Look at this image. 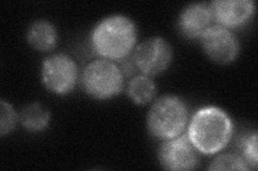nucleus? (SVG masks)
I'll list each match as a JSON object with an SVG mask.
<instances>
[{"label": "nucleus", "instance_id": "nucleus-1", "mask_svg": "<svg viewBox=\"0 0 258 171\" xmlns=\"http://www.w3.org/2000/svg\"><path fill=\"white\" fill-rule=\"evenodd\" d=\"M232 123L229 116L217 107H205L192 117L188 138L196 150L204 154H215L230 141Z\"/></svg>", "mask_w": 258, "mask_h": 171}, {"label": "nucleus", "instance_id": "nucleus-2", "mask_svg": "<svg viewBox=\"0 0 258 171\" xmlns=\"http://www.w3.org/2000/svg\"><path fill=\"white\" fill-rule=\"evenodd\" d=\"M137 41V29L131 19L112 15L103 19L92 32L94 51L104 59L123 60L131 55Z\"/></svg>", "mask_w": 258, "mask_h": 171}, {"label": "nucleus", "instance_id": "nucleus-3", "mask_svg": "<svg viewBox=\"0 0 258 171\" xmlns=\"http://www.w3.org/2000/svg\"><path fill=\"white\" fill-rule=\"evenodd\" d=\"M187 118V107L183 101L175 96H163L152 105L148 116L149 131L157 139H172L186 127Z\"/></svg>", "mask_w": 258, "mask_h": 171}, {"label": "nucleus", "instance_id": "nucleus-4", "mask_svg": "<svg viewBox=\"0 0 258 171\" xmlns=\"http://www.w3.org/2000/svg\"><path fill=\"white\" fill-rule=\"evenodd\" d=\"M124 74L114 62L98 59L85 68L82 76L84 90L97 100H108L123 90Z\"/></svg>", "mask_w": 258, "mask_h": 171}, {"label": "nucleus", "instance_id": "nucleus-5", "mask_svg": "<svg viewBox=\"0 0 258 171\" xmlns=\"http://www.w3.org/2000/svg\"><path fill=\"white\" fill-rule=\"evenodd\" d=\"M42 80L48 90L66 94L74 90L78 80V67L70 57L58 54L43 62Z\"/></svg>", "mask_w": 258, "mask_h": 171}, {"label": "nucleus", "instance_id": "nucleus-6", "mask_svg": "<svg viewBox=\"0 0 258 171\" xmlns=\"http://www.w3.org/2000/svg\"><path fill=\"white\" fill-rule=\"evenodd\" d=\"M133 58L136 67L144 75L154 76L169 67L172 48L163 38H151L136 48Z\"/></svg>", "mask_w": 258, "mask_h": 171}, {"label": "nucleus", "instance_id": "nucleus-7", "mask_svg": "<svg viewBox=\"0 0 258 171\" xmlns=\"http://www.w3.org/2000/svg\"><path fill=\"white\" fill-rule=\"evenodd\" d=\"M200 39L206 54L213 61L226 64L237 58L239 54L238 40L227 28L220 25L210 26Z\"/></svg>", "mask_w": 258, "mask_h": 171}, {"label": "nucleus", "instance_id": "nucleus-8", "mask_svg": "<svg viewBox=\"0 0 258 171\" xmlns=\"http://www.w3.org/2000/svg\"><path fill=\"white\" fill-rule=\"evenodd\" d=\"M159 161L168 170H191L198 165L196 148L188 136H177L160 146Z\"/></svg>", "mask_w": 258, "mask_h": 171}, {"label": "nucleus", "instance_id": "nucleus-9", "mask_svg": "<svg viewBox=\"0 0 258 171\" xmlns=\"http://www.w3.org/2000/svg\"><path fill=\"white\" fill-rule=\"evenodd\" d=\"M213 19L225 28H238L252 18L255 4L252 0H217L210 6Z\"/></svg>", "mask_w": 258, "mask_h": 171}, {"label": "nucleus", "instance_id": "nucleus-10", "mask_svg": "<svg viewBox=\"0 0 258 171\" xmlns=\"http://www.w3.org/2000/svg\"><path fill=\"white\" fill-rule=\"evenodd\" d=\"M212 12L205 4H192L182 11L179 27L186 38H201L212 22Z\"/></svg>", "mask_w": 258, "mask_h": 171}, {"label": "nucleus", "instance_id": "nucleus-11", "mask_svg": "<svg viewBox=\"0 0 258 171\" xmlns=\"http://www.w3.org/2000/svg\"><path fill=\"white\" fill-rule=\"evenodd\" d=\"M27 41L35 50L47 52L55 47L57 42V32L51 23L37 21L29 27Z\"/></svg>", "mask_w": 258, "mask_h": 171}, {"label": "nucleus", "instance_id": "nucleus-12", "mask_svg": "<svg viewBox=\"0 0 258 171\" xmlns=\"http://www.w3.org/2000/svg\"><path fill=\"white\" fill-rule=\"evenodd\" d=\"M20 120L27 131L40 132L48 125L50 111L41 104L31 103L23 108Z\"/></svg>", "mask_w": 258, "mask_h": 171}, {"label": "nucleus", "instance_id": "nucleus-13", "mask_svg": "<svg viewBox=\"0 0 258 171\" xmlns=\"http://www.w3.org/2000/svg\"><path fill=\"white\" fill-rule=\"evenodd\" d=\"M127 92L134 103L145 105L153 100L156 92V87L150 77L147 75H139L129 81Z\"/></svg>", "mask_w": 258, "mask_h": 171}, {"label": "nucleus", "instance_id": "nucleus-14", "mask_svg": "<svg viewBox=\"0 0 258 171\" xmlns=\"http://www.w3.org/2000/svg\"><path fill=\"white\" fill-rule=\"evenodd\" d=\"M210 170H247L248 166L243 159L237 154L226 153L215 157L211 162Z\"/></svg>", "mask_w": 258, "mask_h": 171}, {"label": "nucleus", "instance_id": "nucleus-15", "mask_svg": "<svg viewBox=\"0 0 258 171\" xmlns=\"http://www.w3.org/2000/svg\"><path fill=\"white\" fill-rule=\"evenodd\" d=\"M16 124V113L12 106L5 101L0 105V134L5 136L13 131Z\"/></svg>", "mask_w": 258, "mask_h": 171}, {"label": "nucleus", "instance_id": "nucleus-16", "mask_svg": "<svg viewBox=\"0 0 258 171\" xmlns=\"http://www.w3.org/2000/svg\"><path fill=\"white\" fill-rule=\"evenodd\" d=\"M243 159L249 168L257 167V133L249 135L242 142Z\"/></svg>", "mask_w": 258, "mask_h": 171}]
</instances>
